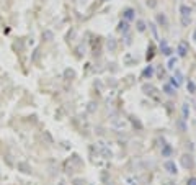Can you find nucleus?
<instances>
[{
	"instance_id": "obj_1",
	"label": "nucleus",
	"mask_w": 196,
	"mask_h": 185,
	"mask_svg": "<svg viewBox=\"0 0 196 185\" xmlns=\"http://www.w3.org/2000/svg\"><path fill=\"white\" fill-rule=\"evenodd\" d=\"M111 126L114 128V130H124L126 128V121H124V118H121V116H113L111 118Z\"/></svg>"
},
{
	"instance_id": "obj_2",
	"label": "nucleus",
	"mask_w": 196,
	"mask_h": 185,
	"mask_svg": "<svg viewBox=\"0 0 196 185\" xmlns=\"http://www.w3.org/2000/svg\"><path fill=\"white\" fill-rule=\"evenodd\" d=\"M163 169H165L170 175H177V172H178V170H177V164H175L173 161H165V162H163Z\"/></svg>"
},
{
	"instance_id": "obj_3",
	"label": "nucleus",
	"mask_w": 196,
	"mask_h": 185,
	"mask_svg": "<svg viewBox=\"0 0 196 185\" xmlns=\"http://www.w3.org/2000/svg\"><path fill=\"white\" fill-rule=\"evenodd\" d=\"M180 162H181V166H183L185 169H191V166H193L191 154H183V156L180 157Z\"/></svg>"
},
{
	"instance_id": "obj_4",
	"label": "nucleus",
	"mask_w": 196,
	"mask_h": 185,
	"mask_svg": "<svg viewBox=\"0 0 196 185\" xmlns=\"http://www.w3.org/2000/svg\"><path fill=\"white\" fill-rule=\"evenodd\" d=\"M177 53H178V56H180V58H185V56L188 54V43H186V41H180Z\"/></svg>"
},
{
	"instance_id": "obj_5",
	"label": "nucleus",
	"mask_w": 196,
	"mask_h": 185,
	"mask_svg": "<svg viewBox=\"0 0 196 185\" xmlns=\"http://www.w3.org/2000/svg\"><path fill=\"white\" fill-rule=\"evenodd\" d=\"M124 182H126V185H139V177L137 175H126Z\"/></svg>"
},
{
	"instance_id": "obj_6",
	"label": "nucleus",
	"mask_w": 196,
	"mask_h": 185,
	"mask_svg": "<svg viewBox=\"0 0 196 185\" xmlns=\"http://www.w3.org/2000/svg\"><path fill=\"white\" fill-rule=\"evenodd\" d=\"M98 147H100V152L103 154V156H106V157H113V152L106 147L105 143H98Z\"/></svg>"
},
{
	"instance_id": "obj_7",
	"label": "nucleus",
	"mask_w": 196,
	"mask_h": 185,
	"mask_svg": "<svg viewBox=\"0 0 196 185\" xmlns=\"http://www.w3.org/2000/svg\"><path fill=\"white\" fill-rule=\"evenodd\" d=\"M116 48H118V43H116L114 38H110L106 41V49L108 51H116Z\"/></svg>"
},
{
	"instance_id": "obj_8",
	"label": "nucleus",
	"mask_w": 196,
	"mask_h": 185,
	"mask_svg": "<svg viewBox=\"0 0 196 185\" xmlns=\"http://www.w3.org/2000/svg\"><path fill=\"white\" fill-rule=\"evenodd\" d=\"M157 21H158L162 26H168V18H167L163 13H157Z\"/></svg>"
},
{
	"instance_id": "obj_9",
	"label": "nucleus",
	"mask_w": 196,
	"mask_h": 185,
	"mask_svg": "<svg viewBox=\"0 0 196 185\" xmlns=\"http://www.w3.org/2000/svg\"><path fill=\"white\" fill-rule=\"evenodd\" d=\"M160 49H162V53H163L165 56H170V54H172V49L168 48L167 41H160Z\"/></svg>"
},
{
	"instance_id": "obj_10",
	"label": "nucleus",
	"mask_w": 196,
	"mask_h": 185,
	"mask_svg": "<svg viewBox=\"0 0 196 185\" xmlns=\"http://www.w3.org/2000/svg\"><path fill=\"white\" fill-rule=\"evenodd\" d=\"M180 13H181V17H191V8H190V7H186V5H181L180 7Z\"/></svg>"
},
{
	"instance_id": "obj_11",
	"label": "nucleus",
	"mask_w": 196,
	"mask_h": 185,
	"mask_svg": "<svg viewBox=\"0 0 196 185\" xmlns=\"http://www.w3.org/2000/svg\"><path fill=\"white\" fill-rule=\"evenodd\" d=\"M162 154H163V157H170V154H172V147H170L168 144H163Z\"/></svg>"
},
{
	"instance_id": "obj_12",
	"label": "nucleus",
	"mask_w": 196,
	"mask_h": 185,
	"mask_svg": "<svg viewBox=\"0 0 196 185\" xmlns=\"http://www.w3.org/2000/svg\"><path fill=\"white\" fill-rule=\"evenodd\" d=\"M124 18L126 20H133L134 18V10L133 8H126L124 10Z\"/></svg>"
},
{
	"instance_id": "obj_13",
	"label": "nucleus",
	"mask_w": 196,
	"mask_h": 185,
	"mask_svg": "<svg viewBox=\"0 0 196 185\" xmlns=\"http://www.w3.org/2000/svg\"><path fill=\"white\" fill-rule=\"evenodd\" d=\"M177 128H178L180 131H186V123H185V120H183V118L177 121Z\"/></svg>"
},
{
	"instance_id": "obj_14",
	"label": "nucleus",
	"mask_w": 196,
	"mask_h": 185,
	"mask_svg": "<svg viewBox=\"0 0 196 185\" xmlns=\"http://www.w3.org/2000/svg\"><path fill=\"white\" fill-rule=\"evenodd\" d=\"M163 92L167 95H173V94H175V89H173L172 85H163Z\"/></svg>"
},
{
	"instance_id": "obj_15",
	"label": "nucleus",
	"mask_w": 196,
	"mask_h": 185,
	"mask_svg": "<svg viewBox=\"0 0 196 185\" xmlns=\"http://www.w3.org/2000/svg\"><path fill=\"white\" fill-rule=\"evenodd\" d=\"M186 87H188V92H190V94H194V92H196V85H194L193 80L188 82V84H186Z\"/></svg>"
},
{
	"instance_id": "obj_16",
	"label": "nucleus",
	"mask_w": 196,
	"mask_h": 185,
	"mask_svg": "<svg viewBox=\"0 0 196 185\" xmlns=\"http://www.w3.org/2000/svg\"><path fill=\"white\" fill-rule=\"evenodd\" d=\"M150 30H152V34H154V39H158V33H157V25L155 23H150Z\"/></svg>"
},
{
	"instance_id": "obj_17",
	"label": "nucleus",
	"mask_w": 196,
	"mask_h": 185,
	"mask_svg": "<svg viewBox=\"0 0 196 185\" xmlns=\"http://www.w3.org/2000/svg\"><path fill=\"white\" fill-rule=\"evenodd\" d=\"M137 31H139V33L146 31V23H144L142 20H139V21H137Z\"/></svg>"
},
{
	"instance_id": "obj_18",
	"label": "nucleus",
	"mask_w": 196,
	"mask_h": 185,
	"mask_svg": "<svg viewBox=\"0 0 196 185\" xmlns=\"http://www.w3.org/2000/svg\"><path fill=\"white\" fill-rule=\"evenodd\" d=\"M191 23V17H181V25L183 26H190Z\"/></svg>"
},
{
	"instance_id": "obj_19",
	"label": "nucleus",
	"mask_w": 196,
	"mask_h": 185,
	"mask_svg": "<svg viewBox=\"0 0 196 185\" xmlns=\"http://www.w3.org/2000/svg\"><path fill=\"white\" fill-rule=\"evenodd\" d=\"M152 74H154V67H152V66H149L146 70H144V75H146V77H152Z\"/></svg>"
},
{
	"instance_id": "obj_20",
	"label": "nucleus",
	"mask_w": 196,
	"mask_h": 185,
	"mask_svg": "<svg viewBox=\"0 0 196 185\" xmlns=\"http://www.w3.org/2000/svg\"><path fill=\"white\" fill-rule=\"evenodd\" d=\"M119 26H121L119 30H121L123 33H128V30H129V25H128V21H123V23H121Z\"/></svg>"
},
{
	"instance_id": "obj_21",
	"label": "nucleus",
	"mask_w": 196,
	"mask_h": 185,
	"mask_svg": "<svg viewBox=\"0 0 196 185\" xmlns=\"http://www.w3.org/2000/svg\"><path fill=\"white\" fill-rule=\"evenodd\" d=\"M154 46H149V51H147V61H150L152 58H154Z\"/></svg>"
},
{
	"instance_id": "obj_22",
	"label": "nucleus",
	"mask_w": 196,
	"mask_h": 185,
	"mask_svg": "<svg viewBox=\"0 0 196 185\" xmlns=\"http://www.w3.org/2000/svg\"><path fill=\"white\" fill-rule=\"evenodd\" d=\"M186 118H188V105L185 103L183 105V120H185V121H186Z\"/></svg>"
},
{
	"instance_id": "obj_23",
	"label": "nucleus",
	"mask_w": 196,
	"mask_h": 185,
	"mask_svg": "<svg viewBox=\"0 0 196 185\" xmlns=\"http://www.w3.org/2000/svg\"><path fill=\"white\" fill-rule=\"evenodd\" d=\"M175 62H177V59L172 58V59L168 61V69H173V67H175Z\"/></svg>"
},
{
	"instance_id": "obj_24",
	"label": "nucleus",
	"mask_w": 196,
	"mask_h": 185,
	"mask_svg": "<svg viewBox=\"0 0 196 185\" xmlns=\"http://www.w3.org/2000/svg\"><path fill=\"white\" fill-rule=\"evenodd\" d=\"M155 5H157L155 0H147V7H150V8H155Z\"/></svg>"
},
{
	"instance_id": "obj_25",
	"label": "nucleus",
	"mask_w": 196,
	"mask_h": 185,
	"mask_svg": "<svg viewBox=\"0 0 196 185\" xmlns=\"http://www.w3.org/2000/svg\"><path fill=\"white\" fill-rule=\"evenodd\" d=\"M186 185H196V177H191V179H188Z\"/></svg>"
},
{
	"instance_id": "obj_26",
	"label": "nucleus",
	"mask_w": 196,
	"mask_h": 185,
	"mask_svg": "<svg viewBox=\"0 0 196 185\" xmlns=\"http://www.w3.org/2000/svg\"><path fill=\"white\" fill-rule=\"evenodd\" d=\"M44 38H48V39L51 41V39H53L54 36H53V33H51V31H44Z\"/></svg>"
},
{
	"instance_id": "obj_27",
	"label": "nucleus",
	"mask_w": 196,
	"mask_h": 185,
	"mask_svg": "<svg viewBox=\"0 0 196 185\" xmlns=\"http://www.w3.org/2000/svg\"><path fill=\"white\" fill-rule=\"evenodd\" d=\"M131 120H133V123H134V126H136V128H142L141 121H136V120H134V116H131Z\"/></svg>"
},
{
	"instance_id": "obj_28",
	"label": "nucleus",
	"mask_w": 196,
	"mask_h": 185,
	"mask_svg": "<svg viewBox=\"0 0 196 185\" xmlns=\"http://www.w3.org/2000/svg\"><path fill=\"white\" fill-rule=\"evenodd\" d=\"M193 39L196 41V30H194V33H193Z\"/></svg>"
}]
</instances>
